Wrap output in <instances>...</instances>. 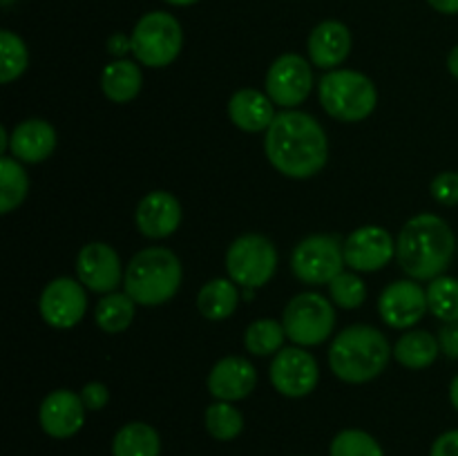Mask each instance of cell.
<instances>
[{
	"label": "cell",
	"mask_w": 458,
	"mask_h": 456,
	"mask_svg": "<svg viewBox=\"0 0 458 456\" xmlns=\"http://www.w3.org/2000/svg\"><path fill=\"white\" fill-rule=\"evenodd\" d=\"M264 152L277 173L291 179H309L325 168L329 141L322 125L311 114L284 110L268 125Z\"/></svg>",
	"instance_id": "1"
},
{
	"label": "cell",
	"mask_w": 458,
	"mask_h": 456,
	"mask_svg": "<svg viewBox=\"0 0 458 456\" xmlns=\"http://www.w3.org/2000/svg\"><path fill=\"white\" fill-rule=\"evenodd\" d=\"M456 253V235L450 224L432 213H420L401 228L396 258L411 280L443 275Z\"/></svg>",
	"instance_id": "2"
},
{
	"label": "cell",
	"mask_w": 458,
	"mask_h": 456,
	"mask_svg": "<svg viewBox=\"0 0 458 456\" xmlns=\"http://www.w3.org/2000/svg\"><path fill=\"white\" fill-rule=\"evenodd\" d=\"M392 358V344L376 326L352 325L335 335L329 349V367L335 378L349 384L369 383Z\"/></svg>",
	"instance_id": "3"
},
{
	"label": "cell",
	"mask_w": 458,
	"mask_h": 456,
	"mask_svg": "<svg viewBox=\"0 0 458 456\" xmlns=\"http://www.w3.org/2000/svg\"><path fill=\"white\" fill-rule=\"evenodd\" d=\"M182 262L170 249L152 246L130 259L125 268V293L143 307H159L177 295L182 286Z\"/></svg>",
	"instance_id": "4"
},
{
	"label": "cell",
	"mask_w": 458,
	"mask_h": 456,
	"mask_svg": "<svg viewBox=\"0 0 458 456\" xmlns=\"http://www.w3.org/2000/svg\"><path fill=\"white\" fill-rule=\"evenodd\" d=\"M318 94L327 114L356 123L376 110L378 92L369 76L353 70H331L318 83Z\"/></svg>",
	"instance_id": "5"
},
{
	"label": "cell",
	"mask_w": 458,
	"mask_h": 456,
	"mask_svg": "<svg viewBox=\"0 0 458 456\" xmlns=\"http://www.w3.org/2000/svg\"><path fill=\"white\" fill-rule=\"evenodd\" d=\"M132 54L141 65L165 67L179 56L183 31L177 18L165 12H150L134 25Z\"/></svg>",
	"instance_id": "6"
},
{
	"label": "cell",
	"mask_w": 458,
	"mask_h": 456,
	"mask_svg": "<svg viewBox=\"0 0 458 456\" xmlns=\"http://www.w3.org/2000/svg\"><path fill=\"white\" fill-rule=\"evenodd\" d=\"M286 338L298 347H316L322 344L335 326L334 304L320 293H300L286 304L282 316Z\"/></svg>",
	"instance_id": "7"
},
{
	"label": "cell",
	"mask_w": 458,
	"mask_h": 456,
	"mask_svg": "<svg viewBox=\"0 0 458 456\" xmlns=\"http://www.w3.org/2000/svg\"><path fill=\"white\" fill-rule=\"evenodd\" d=\"M277 268V250L268 237L249 232L242 235L228 246L226 250V271L235 284L242 289H259Z\"/></svg>",
	"instance_id": "8"
},
{
	"label": "cell",
	"mask_w": 458,
	"mask_h": 456,
	"mask_svg": "<svg viewBox=\"0 0 458 456\" xmlns=\"http://www.w3.org/2000/svg\"><path fill=\"white\" fill-rule=\"evenodd\" d=\"M343 246L338 235L304 237L291 255V271L304 284H329L347 266Z\"/></svg>",
	"instance_id": "9"
},
{
	"label": "cell",
	"mask_w": 458,
	"mask_h": 456,
	"mask_svg": "<svg viewBox=\"0 0 458 456\" xmlns=\"http://www.w3.org/2000/svg\"><path fill=\"white\" fill-rule=\"evenodd\" d=\"M40 316L54 329H72L88 311V293L81 280L56 277L40 293Z\"/></svg>",
	"instance_id": "10"
},
{
	"label": "cell",
	"mask_w": 458,
	"mask_h": 456,
	"mask_svg": "<svg viewBox=\"0 0 458 456\" xmlns=\"http://www.w3.org/2000/svg\"><path fill=\"white\" fill-rule=\"evenodd\" d=\"M311 65L300 54H282L267 74V94L276 106L295 107L311 94Z\"/></svg>",
	"instance_id": "11"
},
{
	"label": "cell",
	"mask_w": 458,
	"mask_h": 456,
	"mask_svg": "<svg viewBox=\"0 0 458 456\" xmlns=\"http://www.w3.org/2000/svg\"><path fill=\"white\" fill-rule=\"evenodd\" d=\"M320 369L304 347H284L271 362V383L282 396L302 398L318 387Z\"/></svg>",
	"instance_id": "12"
},
{
	"label": "cell",
	"mask_w": 458,
	"mask_h": 456,
	"mask_svg": "<svg viewBox=\"0 0 458 456\" xmlns=\"http://www.w3.org/2000/svg\"><path fill=\"white\" fill-rule=\"evenodd\" d=\"M76 275L83 282L85 289L103 295L114 293V289L123 284L125 277L119 253L103 241H89L79 250Z\"/></svg>",
	"instance_id": "13"
},
{
	"label": "cell",
	"mask_w": 458,
	"mask_h": 456,
	"mask_svg": "<svg viewBox=\"0 0 458 456\" xmlns=\"http://www.w3.org/2000/svg\"><path fill=\"white\" fill-rule=\"evenodd\" d=\"M428 311V291L419 282L398 280L380 293L378 313L392 329H411Z\"/></svg>",
	"instance_id": "14"
},
{
	"label": "cell",
	"mask_w": 458,
	"mask_h": 456,
	"mask_svg": "<svg viewBox=\"0 0 458 456\" xmlns=\"http://www.w3.org/2000/svg\"><path fill=\"white\" fill-rule=\"evenodd\" d=\"M344 264L358 273L380 271L396 253L394 237L383 226H360L344 240Z\"/></svg>",
	"instance_id": "15"
},
{
	"label": "cell",
	"mask_w": 458,
	"mask_h": 456,
	"mask_svg": "<svg viewBox=\"0 0 458 456\" xmlns=\"http://www.w3.org/2000/svg\"><path fill=\"white\" fill-rule=\"evenodd\" d=\"M85 411L88 407L83 405V398L79 393L70 392V389H56L40 402V427L52 438H70L83 427Z\"/></svg>",
	"instance_id": "16"
},
{
	"label": "cell",
	"mask_w": 458,
	"mask_h": 456,
	"mask_svg": "<svg viewBox=\"0 0 458 456\" xmlns=\"http://www.w3.org/2000/svg\"><path fill=\"white\" fill-rule=\"evenodd\" d=\"M258 384V371L242 356H226L215 362L208 374V392L224 402L244 401Z\"/></svg>",
	"instance_id": "17"
},
{
	"label": "cell",
	"mask_w": 458,
	"mask_h": 456,
	"mask_svg": "<svg viewBox=\"0 0 458 456\" xmlns=\"http://www.w3.org/2000/svg\"><path fill=\"white\" fill-rule=\"evenodd\" d=\"M134 219L141 235L150 240H164L173 235L182 224V204L173 192L152 190L139 201Z\"/></svg>",
	"instance_id": "18"
},
{
	"label": "cell",
	"mask_w": 458,
	"mask_h": 456,
	"mask_svg": "<svg viewBox=\"0 0 458 456\" xmlns=\"http://www.w3.org/2000/svg\"><path fill=\"white\" fill-rule=\"evenodd\" d=\"M56 148V130L45 119H27L9 134V152L25 164H40Z\"/></svg>",
	"instance_id": "19"
},
{
	"label": "cell",
	"mask_w": 458,
	"mask_h": 456,
	"mask_svg": "<svg viewBox=\"0 0 458 456\" xmlns=\"http://www.w3.org/2000/svg\"><path fill=\"white\" fill-rule=\"evenodd\" d=\"M352 52V34L340 21H325L309 36V58L320 70H334Z\"/></svg>",
	"instance_id": "20"
},
{
	"label": "cell",
	"mask_w": 458,
	"mask_h": 456,
	"mask_svg": "<svg viewBox=\"0 0 458 456\" xmlns=\"http://www.w3.org/2000/svg\"><path fill=\"white\" fill-rule=\"evenodd\" d=\"M273 106L276 103L268 98V94L259 89H237L228 101V119L244 132H262V130H268V125L276 119Z\"/></svg>",
	"instance_id": "21"
},
{
	"label": "cell",
	"mask_w": 458,
	"mask_h": 456,
	"mask_svg": "<svg viewBox=\"0 0 458 456\" xmlns=\"http://www.w3.org/2000/svg\"><path fill=\"white\" fill-rule=\"evenodd\" d=\"M143 74L141 67L128 58H116L103 67L101 89L112 103H128L141 92Z\"/></svg>",
	"instance_id": "22"
},
{
	"label": "cell",
	"mask_w": 458,
	"mask_h": 456,
	"mask_svg": "<svg viewBox=\"0 0 458 456\" xmlns=\"http://www.w3.org/2000/svg\"><path fill=\"white\" fill-rule=\"evenodd\" d=\"M240 284L226 277H217L201 286L197 293V308L206 320H226L240 304Z\"/></svg>",
	"instance_id": "23"
},
{
	"label": "cell",
	"mask_w": 458,
	"mask_h": 456,
	"mask_svg": "<svg viewBox=\"0 0 458 456\" xmlns=\"http://www.w3.org/2000/svg\"><path fill=\"white\" fill-rule=\"evenodd\" d=\"M438 353L441 344L429 331H407L394 344V358L407 369H425L437 360Z\"/></svg>",
	"instance_id": "24"
},
{
	"label": "cell",
	"mask_w": 458,
	"mask_h": 456,
	"mask_svg": "<svg viewBox=\"0 0 458 456\" xmlns=\"http://www.w3.org/2000/svg\"><path fill=\"white\" fill-rule=\"evenodd\" d=\"M114 456H159L161 436L148 423H128L116 432L112 441Z\"/></svg>",
	"instance_id": "25"
},
{
	"label": "cell",
	"mask_w": 458,
	"mask_h": 456,
	"mask_svg": "<svg viewBox=\"0 0 458 456\" xmlns=\"http://www.w3.org/2000/svg\"><path fill=\"white\" fill-rule=\"evenodd\" d=\"M134 311H137V302L128 293H106L97 302L94 320L98 329L106 334H121L132 325Z\"/></svg>",
	"instance_id": "26"
},
{
	"label": "cell",
	"mask_w": 458,
	"mask_h": 456,
	"mask_svg": "<svg viewBox=\"0 0 458 456\" xmlns=\"http://www.w3.org/2000/svg\"><path fill=\"white\" fill-rule=\"evenodd\" d=\"M30 190V179L21 161L13 156L0 159V213L7 215L25 201Z\"/></svg>",
	"instance_id": "27"
},
{
	"label": "cell",
	"mask_w": 458,
	"mask_h": 456,
	"mask_svg": "<svg viewBox=\"0 0 458 456\" xmlns=\"http://www.w3.org/2000/svg\"><path fill=\"white\" fill-rule=\"evenodd\" d=\"M286 331L284 325L271 317H262L249 325L244 334V347L246 351L253 356H276L277 351L284 349Z\"/></svg>",
	"instance_id": "28"
},
{
	"label": "cell",
	"mask_w": 458,
	"mask_h": 456,
	"mask_svg": "<svg viewBox=\"0 0 458 456\" xmlns=\"http://www.w3.org/2000/svg\"><path fill=\"white\" fill-rule=\"evenodd\" d=\"M428 307L434 317L443 322L458 320V280L450 275H438L429 280Z\"/></svg>",
	"instance_id": "29"
},
{
	"label": "cell",
	"mask_w": 458,
	"mask_h": 456,
	"mask_svg": "<svg viewBox=\"0 0 458 456\" xmlns=\"http://www.w3.org/2000/svg\"><path fill=\"white\" fill-rule=\"evenodd\" d=\"M206 429L217 441H233L244 429V416L233 402L217 401L206 410Z\"/></svg>",
	"instance_id": "30"
},
{
	"label": "cell",
	"mask_w": 458,
	"mask_h": 456,
	"mask_svg": "<svg viewBox=\"0 0 458 456\" xmlns=\"http://www.w3.org/2000/svg\"><path fill=\"white\" fill-rule=\"evenodd\" d=\"M30 54L21 36L13 31H0V83H12L27 70Z\"/></svg>",
	"instance_id": "31"
},
{
	"label": "cell",
	"mask_w": 458,
	"mask_h": 456,
	"mask_svg": "<svg viewBox=\"0 0 458 456\" xmlns=\"http://www.w3.org/2000/svg\"><path fill=\"white\" fill-rule=\"evenodd\" d=\"M331 456H385L371 434L362 429H344L331 441Z\"/></svg>",
	"instance_id": "32"
},
{
	"label": "cell",
	"mask_w": 458,
	"mask_h": 456,
	"mask_svg": "<svg viewBox=\"0 0 458 456\" xmlns=\"http://www.w3.org/2000/svg\"><path fill=\"white\" fill-rule=\"evenodd\" d=\"M331 300L340 308H358L367 300V286L356 273H340L329 282Z\"/></svg>",
	"instance_id": "33"
},
{
	"label": "cell",
	"mask_w": 458,
	"mask_h": 456,
	"mask_svg": "<svg viewBox=\"0 0 458 456\" xmlns=\"http://www.w3.org/2000/svg\"><path fill=\"white\" fill-rule=\"evenodd\" d=\"M429 192L443 206H458V173H441L429 183Z\"/></svg>",
	"instance_id": "34"
},
{
	"label": "cell",
	"mask_w": 458,
	"mask_h": 456,
	"mask_svg": "<svg viewBox=\"0 0 458 456\" xmlns=\"http://www.w3.org/2000/svg\"><path fill=\"white\" fill-rule=\"evenodd\" d=\"M81 398H83V405L89 411H98L110 401V392H107V387L103 383H88L83 387V392H81Z\"/></svg>",
	"instance_id": "35"
},
{
	"label": "cell",
	"mask_w": 458,
	"mask_h": 456,
	"mask_svg": "<svg viewBox=\"0 0 458 456\" xmlns=\"http://www.w3.org/2000/svg\"><path fill=\"white\" fill-rule=\"evenodd\" d=\"M438 344L441 351L452 360H458V320L447 322L441 331H438Z\"/></svg>",
	"instance_id": "36"
},
{
	"label": "cell",
	"mask_w": 458,
	"mask_h": 456,
	"mask_svg": "<svg viewBox=\"0 0 458 456\" xmlns=\"http://www.w3.org/2000/svg\"><path fill=\"white\" fill-rule=\"evenodd\" d=\"M429 456H458V429L441 434V436L434 441Z\"/></svg>",
	"instance_id": "37"
},
{
	"label": "cell",
	"mask_w": 458,
	"mask_h": 456,
	"mask_svg": "<svg viewBox=\"0 0 458 456\" xmlns=\"http://www.w3.org/2000/svg\"><path fill=\"white\" fill-rule=\"evenodd\" d=\"M107 52L116 58H125V54L132 52V40L125 34H112L107 38Z\"/></svg>",
	"instance_id": "38"
},
{
	"label": "cell",
	"mask_w": 458,
	"mask_h": 456,
	"mask_svg": "<svg viewBox=\"0 0 458 456\" xmlns=\"http://www.w3.org/2000/svg\"><path fill=\"white\" fill-rule=\"evenodd\" d=\"M428 3L441 13H458V0H428Z\"/></svg>",
	"instance_id": "39"
},
{
	"label": "cell",
	"mask_w": 458,
	"mask_h": 456,
	"mask_svg": "<svg viewBox=\"0 0 458 456\" xmlns=\"http://www.w3.org/2000/svg\"><path fill=\"white\" fill-rule=\"evenodd\" d=\"M447 70H450V74L458 79V45L454 49L450 52V56H447Z\"/></svg>",
	"instance_id": "40"
},
{
	"label": "cell",
	"mask_w": 458,
	"mask_h": 456,
	"mask_svg": "<svg viewBox=\"0 0 458 456\" xmlns=\"http://www.w3.org/2000/svg\"><path fill=\"white\" fill-rule=\"evenodd\" d=\"M450 401H452V405H454V410L458 411V376L452 380V384H450Z\"/></svg>",
	"instance_id": "41"
},
{
	"label": "cell",
	"mask_w": 458,
	"mask_h": 456,
	"mask_svg": "<svg viewBox=\"0 0 458 456\" xmlns=\"http://www.w3.org/2000/svg\"><path fill=\"white\" fill-rule=\"evenodd\" d=\"M9 148V137H7V130L0 128V152H4Z\"/></svg>",
	"instance_id": "42"
},
{
	"label": "cell",
	"mask_w": 458,
	"mask_h": 456,
	"mask_svg": "<svg viewBox=\"0 0 458 456\" xmlns=\"http://www.w3.org/2000/svg\"><path fill=\"white\" fill-rule=\"evenodd\" d=\"M170 4H177V7H188V4H195L197 0H165Z\"/></svg>",
	"instance_id": "43"
},
{
	"label": "cell",
	"mask_w": 458,
	"mask_h": 456,
	"mask_svg": "<svg viewBox=\"0 0 458 456\" xmlns=\"http://www.w3.org/2000/svg\"><path fill=\"white\" fill-rule=\"evenodd\" d=\"M242 295H244V300H253L255 289H244V291H242Z\"/></svg>",
	"instance_id": "44"
},
{
	"label": "cell",
	"mask_w": 458,
	"mask_h": 456,
	"mask_svg": "<svg viewBox=\"0 0 458 456\" xmlns=\"http://www.w3.org/2000/svg\"><path fill=\"white\" fill-rule=\"evenodd\" d=\"M0 3H3V7H9V4H12L13 0H0Z\"/></svg>",
	"instance_id": "45"
}]
</instances>
